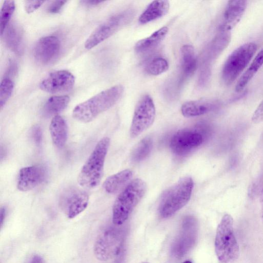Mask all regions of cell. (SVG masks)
<instances>
[{"mask_svg": "<svg viewBox=\"0 0 263 263\" xmlns=\"http://www.w3.org/2000/svg\"><path fill=\"white\" fill-rule=\"evenodd\" d=\"M124 87L116 85L101 91L88 100L77 105L72 116L76 120L88 123L115 105L122 96Z\"/></svg>", "mask_w": 263, "mask_h": 263, "instance_id": "6da1fadb", "label": "cell"}, {"mask_svg": "<svg viewBox=\"0 0 263 263\" xmlns=\"http://www.w3.org/2000/svg\"><path fill=\"white\" fill-rule=\"evenodd\" d=\"M109 144V138L104 137L96 145L78 175V182L81 186L91 189L100 184Z\"/></svg>", "mask_w": 263, "mask_h": 263, "instance_id": "7a4b0ae2", "label": "cell"}, {"mask_svg": "<svg viewBox=\"0 0 263 263\" xmlns=\"http://www.w3.org/2000/svg\"><path fill=\"white\" fill-rule=\"evenodd\" d=\"M146 190L145 182L137 178L129 182L119 194L112 207V222L115 226H121L125 222Z\"/></svg>", "mask_w": 263, "mask_h": 263, "instance_id": "3957f363", "label": "cell"}, {"mask_svg": "<svg viewBox=\"0 0 263 263\" xmlns=\"http://www.w3.org/2000/svg\"><path fill=\"white\" fill-rule=\"evenodd\" d=\"M214 245L220 263H233L238 258L239 247L234 233L233 219L230 214H225L219 223Z\"/></svg>", "mask_w": 263, "mask_h": 263, "instance_id": "277c9868", "label": "cell"}, {"mask_svg": "<svg viewBox=\"0 0 263 263\" xmlns=\"http://www.w3.org/2000/svg\"><path fill=\"white\" fill-rule=\"evenodd\" d=\"M193 187L191 177L180 179L164 196L160 207L161 216L169 218L184 206L190 199Z\"/></svg>", "mask_w": 263, "mask_h": 263, "instance_id": "5b68a950", "label": "cell"}, {"mask_svg": "<svg viewBox=\"0 0 263 263\" xmlns=\"http://www.w3.org/2000/svg\"><path fill=\"white\" fill-rule=\"evenodd\" d=\"M253 43L244 44L229 56L222 70V78L227 84L232 83L247 67L256 51Z\"/></svg>", "mask_w": 263, "mask_h": 263, "instance_id": "8992f818", "label": "cell"}, {"mask_svg": "<svg viewBox=\"0 0 263 263\" xmlns=\"http://www.w3.org/2000/svg\"><path fill=\"white\" fill-rule=\"evenodd\" d=\"M133 10H127L115 15L100 25L86 40L84 46L90 49L104 41L127 24L134 16Z\"/></svg>", "mask_w": 263, "mask_h": 263, "instance_id": "52a82bcc", "label": "cell"}, {"mask_svg": "<svg viewBox=\"0 0 263 263\" xmlns=\"http://www.w3.org/2000/svg\"><path fill=\"white\" fill-rule=\"evenodd\" d=\"M121 231L115 227H108L98 235L94 245L96 258L101 261L108 260L118 255L122 244Z\"/></svg>", "mask_w": 263, "mask_h": 263, "instance_id": "ba28073f", "label": "cell"}, {"mask_svg": "<svg viewBox=\"0 0 263 263\" xmlns=\"http://www.w3.org/2000/svg\"><path fill=\"white\" fill-rule=\"evenodd\" d=\"M156 115L155 106L152 98L143 95L138 102L134 112L130 128L132 138L138 136L153 123Z\"/></svg>", "mask_w": 263, "mask_h": 263, "instance_id": "9c48e42d", "label": "cell"}, {"mask_svg": "<svg viewBox=\"0 0 263 263\" xmlns=\"http://www.w3.org/2000/svg\"><path fill=\"white\" fill-rule=\"evenodd\" d=\"M198 235V224L192 216L184 218L179 234L174 243L172 252L177 258L186 255L194 247Z\"/></svg>", "mask_w": 263, "mask_h": 263, "instance_id": "30bf717a", "label": "cell"}, {"mask_svg": "<svg viewBox=\"0 0 263 263\" xmlns=\"http://www.w3.org/2000/svg\"><path fill=\"white\" fill-rule=\"evenodd\" d=\"M75 82L74 76L69 71L61 70L50 73L40 84L42 90L50 93L70 91Z\"/></svg>", "mask_w": 263, "mask_h": 263, "instance_id": "8fae6325", "label": "cell"}, {"mask_svg": "<svg viewBox=\"0 0 263 263\" xmlns=\"http://www.w3.org/2000/svg\"><path fill=\"white\" fill-rule=\"evenodd\" d=\"M203 140L202 134L197 130L182 129L172 137L170 146L174 153L183 155L200 146Z\"/></svg>", "mask_w": 263, "mask_h": 263, "instance_id": "7c38bea8", "label": "cell"}, {"mask_svg": "<svg viewBox=\"0 0 263 263\" xmlns=\"http://www.w3.org/2000/svg\"><path fill=\"white\" fill-rule=\"evenodd\" d=\"M89 196L85 192L72 190L61 199V208L66 216L72 219L83 212L87 207Z\"/></svg>", "mask_w": 263, "mask_h": 263, "instance_id": "4fadbf2b", "label": "cell"}, {"mask_svg": "<svg viewBox=\"0 0 263 263\" xmlns=\"http://www.w3.org/2000/svg\"><path fill=\"white\" fill-rule=\"evenodd\" d=\"M61 48L59 39L52 35L41 38L35 45L33 53L36 60L42 64L52 62L60 52Z\"/></svg>", "mask_w": 263, "mask_h": 263, "instance_id": "5bb4252c", "label": "cell"}, {"mask_svg": "<svg viewBox=\"0 0 263 263\" xmlns=\"http://www.w3.org/2000/svg\"><path fill=\"white\" fill-rule=\"evenodd\" d=\"M44 176V170L39 166L23 167L18 174L17 188L22 192L31 190L43 181Z\"/></svg>", "mask_w": 263, "mask_h": 263, "instance_id": "9a60e30c", "label": "cell"}, {"mask_svg": "<svg viewBox=\"0 0 263 263\" xmlns=\"http://www.w3.org/2000/svg\"><path fill=\"white\" fill-rule=\"evenodd\" d=\"M246 7L247 2L245 1H229L224 12L221 31L227 32L232 29L240 21Z\"/></svg>", "mask_w": 263, "mask_h": 263, "instance_id": "2e32d148", "label": "cell"}, {"mask_svg": "<svg viewBox=\"0 0 263 263\" xmlns=\"http://www.w3.org/2000/svg\"><path fill=\"white\" fill-rule=\"evenodd\" d=\"M218 102L210 99L190 101L183 103L181 107L182 115L185 117H194L204 115L215 110Z\"/></svg>", "mask_w": 263, "mask_h": 263, "instance_id": "e0dca14e", "label": "cell"}, {"mask_svg": "<svg viewBox=\"0 0 263 263\" xmlns=\"http://www.w3.org/2000/svg\"><path fill=\"white\" fill-rule=\"evenodd\" d=\"M169 2L165 0H157L152 2L141 14L139 22L145 24L156 20L165 15L169 11Z\"/></svg>", "mask_w": 263, "mask_h": 263, "instance_id": "ac0fdd59", "label": "cell"}, {"mask_svg": "<svg viewBox=\"0 0 263 263\" xmlns=\"http://www.w3.org/2000/svg\"><path fill=\"white\" fill-rule=\"evenodd\" d=\"M49 130L54 145L58 148L63 147L68 138V126L64 118L59 115L54 116L50 124Z\"/></svg>", "mask_w": 263, "mask_h": 263, "instance_id": "d6986e66", "label": "cell"}, {"mask_svg": "<svg viewBox=\"0 0 263 263\" xmlns=\"http://www.w3.org/2000/svg\"><path fill=\"white\" fill-rule=\"evenodd\" d=\"M4 40L8 47L17 54H21L23 49V32L15 23L9 24L5 30Z\"/></svg>", "mask_w": 263, "mask_h": 263, "instance_id": "ffe728a7", "label": "cell"}, {"mask_svg": "<svg viewBox=\"0 0 263 263\" xmlns=\"http://www.w3.org/2000/svg\"><path fill=\"white\" fill-rule=\"evenodd\" d=\"M168 28L163 26L153 32L150 36L142 39L135 45V49L138 53H145L156 48L165 38Z\"/></svg>", "mask_w": 263, "mask_h": 263, "instance_id": "44dd1931", "label": "cell"}, {"mask_svg": "<svg viewBox=\"0 0 263 263\" xmlns=\"http://www.w3.org/2000/svg\"><path fill=\"white\" fill-rule=\"evenodd\" d=\"M133 172L126 169L108 177L104 181L103 187L109 194H113L119 190L132 177Z\"/></svg>", "mask_w": 263, "mask_h": 263, "instance_id": "7402d4cb", "label": "cell"}, {"mask_svg": "<svg viewBox=\"0 0 263 263\" xmlns=\"http://www.w3.org/2000/svg\"><path fill=\"white\" fill-rule=\"evenodd\" d=\"M181 68L184 76L188 77L192 75L197 67V60L194 47L186 44L181 48Z\"/></svg>", "mask_w": 263, "mask_h": 263, "instance_id": "603a6c76", "label": "cell"}, {"mask_svg": "<svg viewBox=\"0 0 263 263\" xmlns=\"http://www.w3.org/2000/svg\"><path fill=\"white\" fill-rule=\"evenodd\" d=\"M69 101L70 98L66 95L51 97L43 106V113L47 116L58 115L66 108Z\"/></svg>", "mask_w": 263, "mask_h": 263, "instance_id": "cb8c5ba5", "label": "cell"}, {"mask_svg": "<svg viewBox=\"0 0 263 263\" xmlns=\"http://www.w3.org/2000/svg\"><path fill=\"white\" fill-rule=\"evenodd\" d=\"M263 64V49L255 57L251 65L241 76L236 85L237 92L242 90Z\"/></svg>", "mask_w": 263, "mask_h": 263, "instance_id": "d4e9b609", "label": "cell"}, {"mask_svg": "<svg viewBox=\"0 0 263 263\" xmlns=\"http://www.w3.org/2000/svg\"><path fill=\"white\" fill-rule=\"evenodd\" d=\"M15 8L14 1H5L2 5L0 14L1 35L2 36L9 25V22Z\"/></svg>", "mask_w": 263, "mask_h": 263, "instance_id": "484cf974", "label": "cell"}, {"mask_svg": "<svg viewBox=\"0 0 263 263\" xmlns=\"http://www.w3.org/2000/svg\"><path fill=\"white\" fill-rule=\"evenodd\" d=\"M153 147V140L150 137L143 138L134 151L132 159L139 162L144 159L150 153Z\"/></svg>", "mask_w": 263, "mask_h": 263, "instance_id": "4316f807", "label": "cell"}, {"mask_svg": "<svg viewBox=\"0 0 263 263\" xmlns=\"http://www.w3.org/2000/svg\"><path fill=\"white\" fill-rule=\"evenodd\" d=\"M169 68L167 61L162 57H156L147 64V72L153 76H158L166 72Z\"/></svg>", "mask_w": 263, "mask_h": 263, "instance_id": "83f0119b", "label": "cell"}, {"mask_svg": "<svg viewBox=\"0 0 263 263\" xmlns=\"http://www.w3.org/2000/svg\"><path fill=\"white\" fill-rule=\"evenodd\" d=\"M14 88L13 81L8 78L3 79L0 85V106L2 108L11 96Z\"/></svg>", "mask_w": 263, "mask_h": 263, "instance_id": "f1b7e54d", "label": "cell"}, {"mask_svg": "<svg viewBox=\"0 0 263 263\" xmlns=\"http://www.w3.org/2000/svg\"><path fill=\"white\" fill-rule=\"evenodd\" d=\"M44 3L42 1H25V9L26 12L30 13L37 10Z\"/></svg>", "mask_w": 263, "mask_h": 263, "instance_id": "f546056e", "label": "cell"}, {"mask_svg": "<svg viewBox=\"0 0 263 263\" xmlns=\"http://www.w3.org/2000/svg\"><path fill=\"white\" fill-rule=\"evenodd\" d=\"M252 121L254 123H259L263 121V100L254 111Z\"/></svg>", "mask_w": 263, "mask_h": 263, "instance_id": "4dcf8cb0", "label": "cell"}, {"mask_svg": "<svg viewBox=\"0 0 263 263\" xmlns=\"http://www.w3.org/2000/svg\"><path fill=\"white\" fill-rule=\"evenodd\" d=\"M66 3V1H52L48 7L47 10L51 13H58Z\"/></svg>", "mask_w": 263, "mask_h": 263, "instance_id": "1f68e13d", "label": "cell"}, {"mask_svg": "<svg viewBox=\"0 0 263 263\" xmlns=\"http://www.w3.org/2000/svg\"><path fill=\"white\" fill-rule=\"evenodd\" d=\"M31 136L34 143L40 144L42 140V132L38 125L33 126L31 130Z\"/></svg>", "mask_w": 263, "mask_h": 263, "instance_id": "d6a6232c", "label": "cell"}, {"mask_svg": "<svg viewBox=\"0 0 263 263\" xmlns=\"http://www.w3.org/2000/svg\"><path fill=\"white\" fill-rule=\"evenodd\" d=\"M26 263H45L44 259L39 255L32 256Z\"/></svg>", "mask_w": 263, "mask_h": 263, "instance_id": "836d02e7", "label": "cell"}, {"mask_svg": "<svg viewBox=\"0 0 263 263\" xmlns=\"http://www.w3.org/2000/svg\"><path fill=\"white\" fill-rule=\"evenodd\" d=\"M6 208L4 206L1 208L0 212V222L1 226L2 227L6 216Z\"/></svg>", "mask_w": 263, "mask_h": 263, "instance_id": "e575fe53", "label": "cell"}, {"mask_svg": "<svg viewBox=\"0 0 263 263\" xmlns=\"http://www.w3.org/2000/svg\"><path fill=\"white\" fill-rule=\"evenodd\" d=\"M260 213L261 219L263 226V186L260 191Z\"/></svg>", "mask_w": 263, "mask_h": 263, "instance_id": "d590c367", "label": "cell"}, {"mask_svg": "<svg viewBox=\"0 0 263 263\" xmlns=\"http://www.w3.org/2000/svg\"><path fill=\"white\" fill-rule=\"evenodd\" d=\"M81 2L84 4L87 5H96L99 4L102 2L103 1H81Z\"/></svg>", "mask_w": 263, "mask_h": 263, "instance_id": "8d00e7d4", "label": "cell"}, {"mask_svg": "<svg viewBox=\"0 0 263 263\" xmlns=\"http://www.w3.org/2000/svg\"><path fill=\"white\" fill-rule=\"evenodd\" d=\"M183 263H193V262L191 261L187 260V261L183 262Z\"/></svg>", "mask_w": 263, "mask_h": 263, "instance_id": "74e56055", "label": "cell"}, {"mask_svg": "<svg viewBox=\"0 0 263 263\" xmlns=\"http://www.w3.org/2000/svg\"><path fill=\"white\" fill-rule=\"evenodd\" d=\"M143 263H148V262H143Z\"/></svg>", "mask_w": 263, "mask_h": 263, "instance_id": "f35d334b", "label": "cell"}]
</instances>
